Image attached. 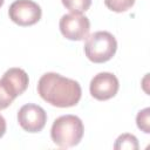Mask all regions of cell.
Wrapping results in <instances>:
<instances>
[{"label": "cell", "instance_id": "cell-1", "mask_svg": "<svg viewBox=\"0 0 150 150\" xmlns=\"http://www.w3.org/2000/svg\"><path fill=\"white\" fill-rule=\"evenodd\" d=\"M38 93L47 103L59 108L76 105L82 95L81 86L77 81L57 73L43 74L38 83Z\"/></svg>", "mask_w": 150, "mask_h": 150}, {"label": "cell", "instance_id": "cell-2", "mask_svg": "<svg viewBox=\"0 0 150 150\" xmlns=\"http://www.w3.org/2000/svg\"><path fill=\"white\" fill-rule=\"evenodd\" d=\"M84 132L82 121L75 115L57 117L50 129L53 142L60 148H71L80 143Z\"/></svg>", "mask_w": 150, "mask_h": 150}, {"label": "cell", "instance_id": "cell-3", "mask_svg": "<svg viewBox=\"0 0 150 150\" xmlns=\"http://www.w3.org/2000/svg\"><path fill=\"white\" fill-rule=\"evenodd\" d=\"M117 41L114 35L105 30L95 32L87 38L84 43L86 56L94 63L109 61L116 53Z\"/></svg>", "mask_w": 150, "mask_h": 150}, {"label": "cell", "instance_id": "cell-4", "mask_svg": "<svg viewBox=\"0 0 150 150\" xmlns=\"http://www.w3.org/2000/svg\"><path fill=\"white\" fill-rule=\"evenodd\" d=\"M41 14V7L33 0H15L8 9L9 19L22 27L35 25Z\"/></svg>", "mask_w": 150, "mask_h": 150}, {"label": "cell", "instance_id": "cell-5", "mask_svg": "<svg viewBox=\"0 0 150 150\" xmlns=\"http://www.w3.org/2000/svg\"><path fill=\"white\" fill-rule=\"evenodd\" d=\"M59 27L66 39L73 41H81L88 36L90 22L89 19L82 14L68 13L60 19Z\"/></svg>", "mask_w": 150, "mask_h": 150}, {"label": "cell", "instance_id": "cell-6", "mask_svg": "<svg viewBox=\"0 0 150 150\" xmlns=\"http://www.w3.org/2000/svg\"><path fill=\"white\" fill-rule=\"evenodd\" d=\"M18 122L23 130L28 132H39L46 125L47 114L40 105L27 103L19 109Z\"/></svg>", "mask_w": 150, "mask_h": 150}, {"label": "cell", "instance_id": "cell-7", "mask_svg": "<svg viewBox=\"0 0 150 150\" xmlns=\"http://www.w3.org/2000/svg\"><path fill=\"white\" fill-rule=\"evenodd\" d=\"M120 88V83L117 77L111 73H98L95 75L89 86L90 94L94 98L98 101H105L114 97Z\"/></svg>", "mask_w": 150, "mask_h": 150}, {"label": "cell", "instance_id": "cell-8", "mask_svg": "<svg viewBox=\"0 0 150 150\" xmlns=\"http://www.w3.org/2000/svg\"><path fill=\"white\" fill-rule=\"evenodd\" d=\"M7 91L15 98L21 95L28 87V75L21 68H9L0 79Z\"/></svg>", "mask_w": 150, "mask_h": 150}, {"label": "cell", "instance_id": "cell-9", "mask_svg": "<svg viewBox=\"0 0 150 150\" xmlns=\"http://www.w3.org/2000/svg\"><path fill=\"white\" fill-rule=\"evenodd\" d=\"M116 150H137L138 149V141L131 134H123L118 136L116 143L114 145Z\"/></svg>", "mask_w": 150, "mask_h": 150}, {"label": "cell", "instance_id": "cell-10", "mask_svg": "<svg viewBox=\"0 0 150 150\" xmlns=\"http://www.w3.org/2000/svg\"><path fill=\"white\" fill-rule=\"evenodd\" d=\"M63 6L70 11V13L82 14L87 9H89L91 5V0H61Z\"/></svg>", "mask_w": 150, "mask_h": 150}, {"label": "cell", "instance_id": "cell-11", "mask_svg": "<svg viewBox=\"0 0 150 150\" xmlns=\"http://www.w3.org/2000/svg\"><path fill=\"white\" fill-rule=\"evenodd\" d=\"M135 4V0H104V5L114 12L121 13L131 8Z\"/></svg>", "mask_w": 150, "mask_h": 150}, {"label": "cell", "instance_id": "cell-12", "mask_svg": "<svg viewBox=\"0 0 150 150\" xmlns=\"http://www.w3.org/2000/svg\"><path fill=\"white\" fill-rule=\"evenodd\" d=\"M136 123H137V127L142 131L146 134L150 132V108H145L137 114Z\"/></svg>", "mask_w": 150, "mask_h": 150}, {"label": "cell", "instance_id": "cell-13", "mask_svg": "<svg viewBox=\"0 0 150 150\" xmlns=\"http://www.w3.org/2000/svg\"><path fill=\"white\" fill-rule=\"evenodd\" d=\"M13 101H14V97L7 91V89L5 88V86L0 80V110L6 109Z\"/></svg>", "mask_w": 150, "mask_h": 150}, {"label": "cell", "instance_id": "cell-14", "mask_svg": "<svg viewBox=\"0 0 150 150\" xmlns=\"http://www.w3.org/2000/svg\"><path fill=\"white\" fill-rule=\"evenodd\" d=\"M6 121H5V118H4V116L2 115H0V138L5 135V132H6Z\"/></svg>", "mask_w": 150, "mask_h": 150}, {"label": "cell", "instance_id": "cell-15", "mask_svg": "<svg viewBox=\"0 0 150 150\" xmlns=\"http://www.w3.org/2000/svg\"><path fill=\"white\" fill-rule=\"evenodd\" d=\"M4 1H5V0H0V7L4 5Z\"/></svg>", "mask_w": 150, "mask_h": 150}]
</instances>
